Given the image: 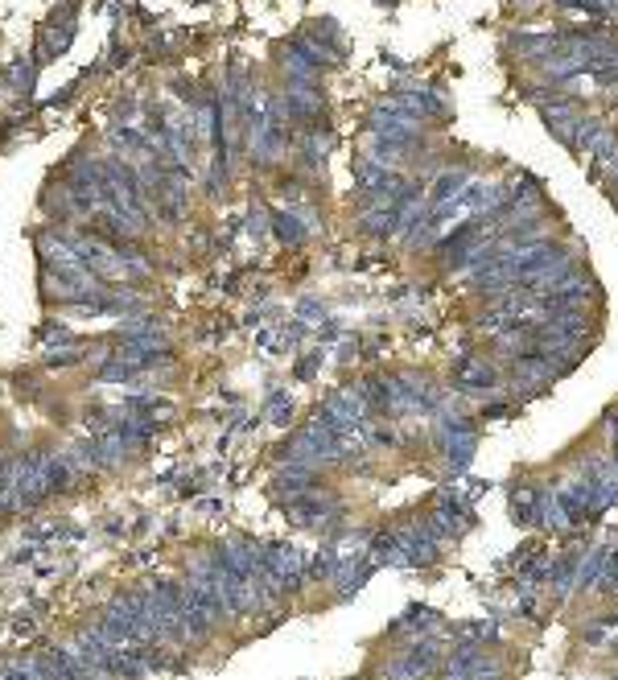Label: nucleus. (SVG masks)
I'll use <instances>...</instances> for the list:
<instances>
[{
    "mask_svg": "<svg viewBox=\"0 0 618 680\" xmlns=\"http://www.w3.org/2000/svg\"><path fill=\"white\" fill-rule=\"evenodd\" d=\"M449 384L458 392H466V396H483L490 388H499V371L483 355H462V359L453 363V371H449Z\"/></svg>",
    "mask_w": 618,
    "mask_h": 680,
    "instance_id": "nucleus-1",
    "label": "nucleus"
},
{
    "mask_svg": "<svg viewBox=\"0 0 618 680\" xmlns=\"http://www.w3.org/2000/svg\"><path fill=\"white\" fill-rule=\"evenodd\" d=\"M276 235L289 239V243H297V239H301V223H297L293 215H280V219H276Z\"/></svg>",
    "mask_w": 618,
    "mask_h": 680,
    "instance_id": "nucleus-2",
    "label": "nucleus"
}]
</instances>
